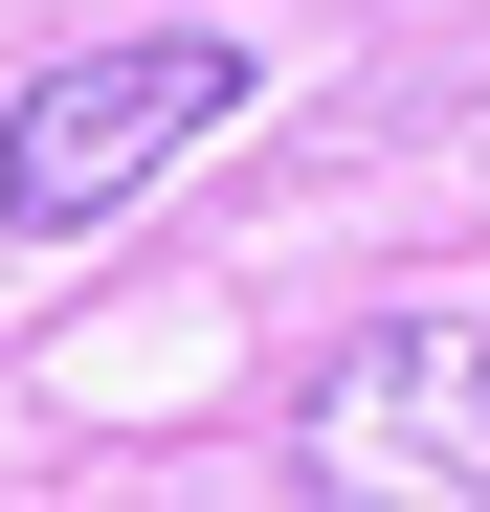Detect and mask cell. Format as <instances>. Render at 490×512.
I'll list each match as a JSON object with an SVG mask.
<instances>
[{
  "mask_svg": "<svg viewBox=\"0 0 490 512\" xmlns=\"http://www.w3.org/2000/svg\"><path fill=\"white\" fill-rule=\"evenodd\" d=\"M223 112H245V45H223V23H156V45L45 67V90L0 112V223H23V245H90L134 179H179Z\"/></svg>",
  "mask_w": 490,
  "mask_h": 512,
  "instance_id": "6da1fadb",
  "label": "cell"
},
{
  "mask_svg": "<svg viewBox=\"0 0 490 512\" xmlns=\"http://www.w3.org/2000/svg\"><path fill=\"white\" fill-rule=\"evenodd\" d=\"M290 490H335V512H490V312H379L357 357H312Z\"/></svg>",
  "mask_w": 490,
  "mask_h": 512,
  "instance_id": "7a4b0ae2",
  "label": "cell"
}]
</instances>
